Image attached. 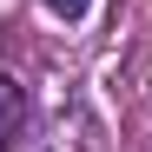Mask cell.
Masks as SVG:
<instances>
[{
	"instance_id": "3",
	"label": "cell",
	"mask_w": 152,
	"mask_h": 152,
	"mask_svg": "<svg viewBox=\"0 0 152 152\" xmlns=\"http://www.w3.org/2000/svg\"><path fill=\"white\" fill-rule=\"evenodd\" d=\"M40 7H46V13H60V20H86L93 0H40Z\"/></svg>"
},
{
	"instance_id": "1",
	"label": "cell",
	"mask_w": 152,
	"mask_h": 152,
	"mask_svg": "<svg viewBox=\"0 0 152 152\" xmlns=\"http://www.w3.org/2000/svg\"><path fill=\"white\" fill-rule=\"evenodd\" d=\"M20 152H106V126H99L93 106H60V113H46L27 139H20Z\"/></svg>"
},
{
	"instance_id": "2",
	"label": "cell",
	"mask_w": 152,
	"mask_h": 152,
	"mask_svg": "<svg viewBox=\"0 0 152 152\" xmlns=\"http://www.w3.org/2000/svg\"><path fill=\"white\" fill-rule=\"evenodd\" d=\"M27 119H33L27 86H20L13 73H0V152H13L20 139H27Z\"/></svg>"
}]
</instances>
